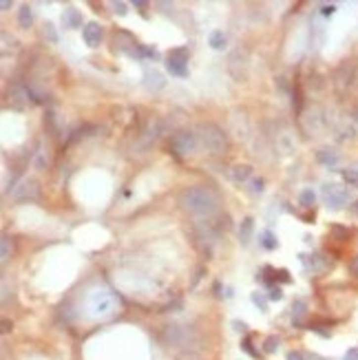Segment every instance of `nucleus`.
<instances>
[{
  "mask_svg": "<svg viewBox=\"0 0 358 360\" xmlns=\"http://www.w3.org/2000/svg\"><path fill=\"white\" fill-rule=\"evenodd\" d=\"M252 232H254V219L252 217H246V219L241 221V225H239V241H241L243 245H248L252 239Z\"/></svg>",
  "mask_w": 358,
  "mask_h": 360,
  "instance_id": "obj_13",
  "label": "nucleus"
},
{
  "mask_svg": "<svg viewBox=\"0 0 358 360\" xmlns=\"http://www.w3.org/2000/svg\"><path fill=\"white\" fill-rule=\"evenodd\" d=\"M279 278L281 283H290L292 281V276H290V272L287 270H276V274H274V281Z\"/></svg>",
  "mask_w": 358,
  "mask_h": 360,
  "instance_id": "obj_27",
  "label": "nucleus"
},
{
  "mask_svg": "<svg viewBox=\"0 0 358 360\" xmlns=\"http://www.w3.org/2000/svg\"><path fill=\"white\" fill-rule=\"evenodd\" d=\"M232 327L237 331H246V323H239V320H232Z\"/></svg>",
  "mask_w": 358,
  "mask_h": 360,
  "instance_id": "obj_38",
  "label": "nucleus"
},
{
  "mask_svg": "<svg viewBox=\"0 0 358 360\" xmlns=\"http://www.w3.org/2000/svg\"><path fill=\"white\" fill-rule=\"evenodd\" d=\"M350 272L354 274V276H358V254L350 261Z\"/></svg>",
  "mask_w": 358,
  "mask_h": 360,
  "instance_id": "obj_34",
  "label": "nucleus"
},
{
  "mask_svg": "<svg viewBox=\"0 0 358 360\" xmlns=\"http://www.w3.org/2000/svg\"><path fill=\"white\" fill-rule=\"evenodd\" d=\"M261 245H263L266 250H276L279 241H276V236L272 234L270 230H266V232H261Z\"/></svg>",
  "mask_w": 358,
  "mask_h": 360,
  "instance_id": "obj_20",
  "label": "nucleus"
},
{
  "mask_svg": "<svg viewBox=\"0 0 358 360\" xmlns=\"http://www.w3.org/2000/svg\"><path fill=\"white\" fill-rule=\"evenodd\" d=\"M115 296H113L111 290H104V287H100V290H93L91 294H89V301H87V307H89V314L93 316V318H106V316H111L113 312H115Z\"/></svg>",
  "mask_w": 358,
  "mask_h": 360,
  "instance_id": "obj_3",
  "label": "nucleus"
},
{
  "mask_svg": "<svg viewBox=\"0 0 358 360\" xmlns=\"http://www.w3.org/2000/svg\"><path fill=\"white\" fill-rule=\"evenodd\" d=\"M192 239H195L197 248H199L206 257H210V254H213L215 243H217V230L210 225V221L197 224V225H192Z\"/></svg>",
  "mask_w": 358,
  "mask_h": 360,
  "instance_id": "obj_5",
  "label": "nucleus"
},
{
  "mask_svg": "<svg viewBox=\"0 0 358 360\" xmlns=\"http://www.w3.org/2000/svg\"><path fill=\"white\" fill-rule=\"evenodd\" d=\"M144 78H146V84H148V89H162L164 87V78L157 73V71H146Z\"/></svg>",
  "mask_w": 358,
  "mask_h": 360,
  "instance_id": "obj_18",
  "label": "nucleus"
},
{
  "mask_svg": "<svg viewBox=\"0 0 358 360\" xmlns=\"http://www.w3.org/2000/svg\"><path fill=\"white\" fill-rule=\"evenodd\" d=\"M279 343H281V340L276 338V336H270V338H266V345H263V352H266V354H274L276 349H279Z\"/></svg>",
  "mask_w": 358,
  "mask_h": 360,
  "instance_id": "obj_23",
  "label": "nucleus"
},
{
  "mask_svg": "<svg viewBox=\"0 0 358 360\" xmlns=\"http://www.w3.org/2000/svg\"><path fill=\"white\" fill-rule=\"evenodd\" d=\"M113 11H115L117 16H126V13H129V4L117 0V2H113Z\"/></svg>",
  "mask_w": 358,
  "mask_h": 360,
  "instance_id": "obj_26",
  "label": "nucleus"
},
{
  "mask_svg": "<svg viewBox=\"0 0 358 360\" xmlns=\"http://www.w3.org/2000/svg\"><path fill=\"white\" fill-rule=\"evenodd\" d=\"M241 347L246 349V352L250 354V356H259V352H254V349L250 347V340H243V343H241Z\"/></svg>",
  "mask_w": 358,
  "mask_h": 360,
  "instance_id": "obj_35",
  "label": "nucleus"
},
{
  "mask_svg": "<svg viewBox=\"0 0 358 360\" xmlns=\"http://www.w3.org/2000/svg\"><path fill=\"white\" fill-rule=\"evenodd\" d=\"M345 360H358V349H350L345 354Z\"/></svg>",
  "mask_w": 358,
  "mask_h": 360,
  "instance_id": "obj_37",
  "label": "nucleus"
},
{
  "mask_svg": "<svg viewBox=\"0 0 358 360\" xmlns=\"http://www.w3.org/2000/svg\"><path fill=\"white\" fill-rule=\"evenodd\" d=\"M179 206L183 208L186 212L197 217H213L221 206L219 195L208 186H192L181 190L179 195Z\"/></svg>",
  "mask_w": 358,
  "mask_h": 360,
  "instance_id": "obj_1",
  "label": "nucleus"
},
{
  "mask_svg": "<svg viewBox=\"0 0 358 360\" xmlns=\"http://www.w3.org/2000/svg\"><path fill=\"white\" fill-rule=\"evenodd\" d=\"M287 360H305V356L299 352H287Z\"/></svg>",
  "mask_w": 358,
  "mask_h": 360,
  "instance_id": "obj_36",
  "label": "nucleus"
},
{
  "mask_svg": "<svg viewBox=\"0 0 358 360\" xmlns=\"http://www.w3.org/2000/svg\"><path fill=\"white\" fill-rule=\"evenodd\" d=\"M9 329H11V323H9V320H2V331H4V334H7Z\"/></svg>",
  "mask_w": 358,
  "mask_h": 360,
  "instance_id": "obj_42",
  "label": "nucleus"
},
{
  "mask_svg": "<svg viewBox=\"0 0 358 360\" xmlns=\"http://www.w3.org/2000/svg\"><path fill=\"white\" fill-rule=\"evenodd\" d=\"M316 162L321 166H325V168H334V166L338 164V153L332 148H321L316 153Z\"/></svg>",
  "mask_w": 358,
  "mask_h": 360,
  "instance_id": "obj_12",
  "label": "nucleus"
},
{
  "mask_svg": "<svg viewBox=\"0 0 358 360\" xmlns=\"http://www.w3.org/2000/svg\"><path fill=\"white\" fill-rule=\"evenodd\" d=\"M314 201H316V195H314L312 188H305V190L299 195V203H301L303 208H312Z\"/></svg>",
  "mask_w": 358,
  "mask_h": 360,
  "instance_id": "obj_19",
  "label": "nucleus"
},
{
  "mask_svg": "<svg viewBox=\"0 0 358 360\" xmlns=\"http://www.w3.org/2000/svg\"><path fill=\"white\" fill-rule=\"evenodd\" d=\"M321 11H323V16H332V13L336 11V4H323Z\"/></svg>",
  "mask_w": 358,
  "mask_h": 360,
  "instance_id": "obj_32",
  "label": "nucleus"
},
{
  "mask_svg": "<svg viewBox=\"0 0 358 360\" xmlns=\"http://www.w3.org/2000/svg\"><path fill=\"white\" fill-rule=\"evenodd\" d=\"M133 7H139V9H144V7H146V2H144V0H133Z\"/></svg>",
  "mask_w": 358,
  "mask_h": 360,
  "instance_id": "obj_41",
  "label": "nucleus"
},
{
  "mask_svg": "<svg viewBox=\"0 0 358 360\" xmlns=\"http://www.w3.org/2000/svg\"><path fill=\"white\" fill-rule=\"evenodd\" d=\"M263 183H266V181H263L261 177L252 179V192H254V195H261V192H263Z\"/></svg>",
  "mask_w": 358,
  "mask_h": 360,
  "instance_id": "obj_28",
  "label": "nucleus"
},
{
  "mask_svg": "<svg viewBox=\"0 0 358 360\" xmlns=\"http://www.w3.org/2000/svg\"><path fill=\"white\" fill-rule=\"evenodd\" d=\"M18 25H20L22 29H29V27L34 25V11H31L29 4H22V7L18 9Z\"/></svg>",
  "mask_w": 358,
  "mask_h": 360,
  "instance_id": "obj_15",
  "label": "nucleus"
},
{
  "mask_svg": "<svg viewBox=\"0 0 358 360\" xmlns=\"http://www.w3.org/2000/svg\"><path fill=\"white\" fill-rule=\"evenodd\" d=\"M102 36H104V29H102L100 22H87L82 29V38L84 42H87L91 49H95V46H100L102 42Z\"/></svg>",
  "mask_w": 358,
  "mask_h": 360,
  "instance_id": "obj_9",
  "label": "nucleus"
},
{
  "mask_svg": "<svg viewBox=\"0 0 358 360\" xmlns=\"http://www.w3.org/2000/svg\"><path fill=\"white\" fill-rule=\"evenodd\" d=\"M208 45L213 46L215 51H224L225 46H228V38H225V33H224V31L215 29V31L208 36Z\"/></svg>",
  "mask_w": 358,
  "mask_h": 360,
  "instance_id": "obj_14",
  "label": "nucleus"
},
{
  "mask_svg": "<svg viewBox=\"0 0 358 360\" xmlns=\"http://www.w3.org/2000/svg\"><path fill=\"white\" fill-rule=\"evenodd\" d=\"M155 7H159V11H164V13H168V11H173V2H155Z\"/></svg>",
  "mask_w": 358,
  "mask_h": 360,
  "instance_id": "obj_31",
  "label": "nucleus"
},
{
  "mask_svg": "<svg viewBox=\"0 0 358 360\" xmlns=\"http://www.w3.org/2000/svg\"><path fill=\"white\" fill-rule=\"evenodd\" d=\"M199 146V137L192 131H177L171 135V141H168V148H171L173 155L177 157H186V155H192Z\"/></svg>",
  "mask_w": 358,
  "mask_h": 360,
  "instance_id": "obj_4",
  "label": "nucleus"
},
{
  "mask_svg": "<svg viewBox=\"0 0 358 360\" xmlns=\"http://www.w3.org/2000/svg\"><path fill=\"white\" fill-rule=\"evenodd\" d=\"M292 310H294V314H296V316H299V314H303V312H305V303H303V301H296Z\"/></svg>",
  "mask_w": 358,
  "mask_h": 360,
  "instance_id": "obj_33",
  "label": "nucleus"
},
{
  "mask_svg": "<svg viewBox=\"0 0 358 360\" xmlns=\"http://www.w3.org/2000/svg\"><path fill=\"white\" fill-rule=\"evenodd\" d=\"M45 38L51 42V45H58V31H55V27L51 25V22L45 25Z\"/></svg>",
  "mask_w": 358,
  "mask_h": 360,
  "instance_id": "obj_24",
  "label": "nucleus"
},
{
  "mask_svg": "<svg viewBox=\"0 0 358 360\" xmlns=\"http://www.w3.org/2000/svg\"><path fill=\"white\" fill-rule=\"evenodd\" d=\"M192 331L186 327V325H166V329H164V340H166L168 345H186L188 338H190Z\"/></svg>",
  "mask_w": 358,
  "mask_h": 360,
  "instance_id": "obj_8",
  "label": "nucleus"
},
{
  "mask_svg": "<svg viewBox=\"0 0 358 360\" xmlns=\"http://www.w3.org/2000/svg\"><path fill=\"white\" fill-rule=\"evenodd\" d=\"M268 298H270V301H281V298H283V292H281L279 287H270V294H268Z\"/></svg>",
  "mask_w": 358,
  "mask_h": 360,
  "instance_id": "obj_29",
  "label": "nucleus"
},
{
  "mask_svg": "<svg viewBox=\"0 0 358 360\" xmlns=\"http://www.w3.org/2000/svg\"><path fill=\"white\" fill-rule=\"evenodd\" d=\"M343 179L347 183H358V166H352V168L343 170Z\"/></svg>",
  "mask_w": 358,
  "mask_h": 360,
  "instance_id": "obj_22",
  "label": "nucleus"
},
{
  "mask_svg": "<svg viewBox=\"0 0 358 360\" xmlns=\"http://www.w3.org/2000/svg\"><path fill=\"white\" fill-rule=\"evenodd\" d=\"M11 252H13L11 236H9V234H2V239H0V261L7 263L9 257H11Z\"/></svg>",
  "mask_w": 358,
  "mask_h": 360,
  "instance_id": "obj_17",
  "label": "nucleus"
},
{
  "mask_svg": "<svg viewBox=\"0 0 358 360\" xmlns=\"http://www.w3.org/2000/svg\"><path fill=\"white\" fill-rule=\"evenodd\" d=\"M0 7H2V11H7V9L11 7V0H2V2H0Z\"/></svg>",
  "mask_w": 358,
  "mask_h": 360,
  "instance_id": "obj_40",
  "label": "nucleus"
},
{
  "mask_svg": "<svg viewBox=\"0 0 358 360\" xmlns=\"http://www.w3.org/2000/svg\"><path fill=\"white\" fill-rule=\"evenodd\" d=\"M188 62H183V60H177V58H171L168 55L166 58V69L171 75H177V78H186L188 75Z\"/></svg>",
  "mask_w": 358,
  "mask_h": 360,
  "instance_id": "obj_11",
  "label": "nucleus"
},
{
  "mask_svg": "<svg viewBox=\"0 0 358 360\" xmlns=\"http://www.w3.org/2000/svg\"><path fill=\"white\" fill-rule=\"evenodd\" d=\"M323 197H325V203H327L332 210H338V208L345 206V201L350 199L345 188L336 186V183H323Z\"/></svg>",
  "mask_w": 358,
  "mask_h": 360,
  "instance_id": "obj_6",
  "label": "nucleus"
},
{
  "mask_svg": "<svg viewBox=\"0 0 358 360\" xmlns=\"http://www.w3.org/2000/svg\"><path fill=\"white\" fill-rule=\"evenodd\" d=\"M16 201H38L40 197V186H38L36 179H22L20 186L11 192Z\"/></svg>",
  "mask_w": 358,
  "mask_h": 360,
  "instance_id": "obj_7",
  "label": "nucleus"
},
{
  "mask_svg": "<svg viewBox=\"0 0 358 360\" xmlns=\"http://www.w3.org/2000/svg\"><path fill=\"white\" fill-rule=\"evenodd\" d=\"M197 131H199L197 137H199V141L204 144V148L208 150V153L224 155L225 150H228V137H225V133L217 124H201Z\"/></svg>",
  "mask_w": 358,
  "mask_h": 360,
  "instance_id": "obj_2",
  "label": "nucleus"
},
{
  "mask_svg": "<svg viewBox=\"0 0 358 360\" xmlns=\"http://www.w3.org/2000/svg\"><path fill=\"white\" fill-rule=\"evenodd\" d=\"M62 22H64V27H69V29H80V27H82V13H80V9L67 7L62 13Z\"/></svg>",
  "mask_w": 358,
  "mask_h": 360,
  "instance_id": "obj_10",
  "label": "nucleus"
},
{
  "mask_svg": "<svg viewBox=\"0 0 358 360\" xmlns=\"http://www.w3.org/2000/svg\"><path fill=\"white\" fill-rule=\"evenodd\" d=\"M179 360H199V356L197 354H186V356H181Z\"/></svg>",
  "mask_w": 358,
  "mask_h": 360,
  "instance_id": "obj_39",
  "label": "nucleus"
},
{
  "mask_svg": "<svg viewBox=\"0 0 358 360\" xmlns=\"http://www.w3.org/2000/svg\"><path fill=\"white\" fill-rule=\"evenodd\" d=\"M250 175H252V166H248V164H239V166H234V168H232V179L237 183L248 181V179H250Z\"/></svg>",
  "mask_w": 358,
  "mask_h": 360,
  "instance_id": "obj_16",
  "label": "nucleus"
},
{
  "mask_svg": "<svg viewBox=\"0 0 358 360\" xmlns=\"http://www.w3.org/2000/svg\"><path fill=\"white\" fill-rule=\"evenodd\" d=\"M354 212L358 215V201H354Z\"/></svg>",
  "mask_w": 358,
  "mask_h": 360,
  "instance_id": "obj_43",
  "label": "nucleus"
},
{
  "mask_svg": "<svg viewBox=\"0 0 358 360\" xmlns=\"http://www.w3.org/2000/svg\"><path fill=\"white\" fill-rule=\"evenodd\" d=\"M354 115H356V120H358V111H356V113H354Z\"/></svg>",
  "mask_w": 358,
  "mask_h": 360,
  "instance_id": "obj_44",
  "label": "nucleus"
},
{
  "mask_svg": "<svg viewBox=\"0 0 358 360\" xmlns=\"http://www.w3.org/2000/svg\"><path fill=\"white\" fill-rule=\"evenodd\" d=\"M250 298H252V303H254V305H257L261 312H268V301H266V296H263V294H259V292H252Z\"/></svg>",
  "mask_w": 358,
  "mask_h": 360,
  "instance_id": "obj_25",
  "label": "nucleus"
},
{
  "mask_svg": "<svg viewBox=\"0 0 358 360\" xmlns=\"http://www.w3.org/2000/svg\"><path fill=\"white\" fill-rule=\"evenodd\" d=\"M139 49H142V55H148V58H153V60L159 58V53L155 49H148V46H139Z\"/></svg>",
  "mask_w": 358,
  "mask_h": 360,
  "instance_id": "obj_30",
  "label": "nucleus"
},
{
  "mask_svg": "<svg viewBox=\"0 0 358 360\" xmlns=\"http://www.w3.org/2000/svg\"><path fill=\"white\" fill-rule=\"evenodd\" d=\"M329 232H332V236H334V239H338V241H347V239H350V234H352V232L347 228H343V225H332Z\"/></svg>",
  "mask_w": 358,
  "mask_h": 360,
  "instance_id": "obj_21",
  "label": "nucleus"
}]
</instances>
